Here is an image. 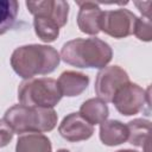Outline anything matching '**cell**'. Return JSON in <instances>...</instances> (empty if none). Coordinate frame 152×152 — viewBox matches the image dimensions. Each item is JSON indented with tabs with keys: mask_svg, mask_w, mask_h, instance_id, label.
Returning a JSON list of instances; mask_svg holds the SVG:
<instances>
[{
	"mask_svg": "<svg viewBox=\"0 0 152 152\" xmlns=\"http://www.w3.org/2000/svg\"><path fill=\"white\" fill-rule=\"evenodd\" d=\"M61 56L49 45L30 44L17 48L11 56V65L17 75L25 80L36 75L52 72L59 64Z\"/></svg>",
	"mask_w": 152,
	"mask_h": 152,
	"instance_id": "1",
	"label": "cell"
},
{
	"mask_svg": "<svg viewBox=\"0 0 152 152\" xmlns=\"http://www.w3.org/2000/svg\"><path fill=\"white\" fill-rule=\"evenodd\" d=\"M112 57V48L99 38H76L65 43L61 50V58L77 68L103 69Z\"/></svg>",
	"mask_w": 152,
	"mask_h": 152,
	"instance_id": "2",
	"label": "cell"
},
{
	"mask_svg": "<svg viewBox=\"0 0 152 152\" xmlns=\"http://www.w3.org/2000/svg\"><path fill=\"white\" fill-rule=\"evenodd\" d=\"M4 120L14 133H42L52 131L57 124V114L52 108L14 104L5 113Z\"/></svg>",
	"mask_w": 152,
	"mask_h": 152,
	"instance_id": "3",
	"label": "cell"
},
{
	"mask_svg": "<svg viewBox=\"0 0 152 152\" xmlns=\"http://www.w3.org/2000/svg\"><path fill=\"white\" fill-rule=\"evenodd\" d=\"M62 96L57 81L50 77L25 80L18 88L19 102L28 107L52 108L61 101Z\"/></svg>",
	"mask_w": 152,
	"mask_h": 152,
	"instance_id": "4",
	"label": "cell"
},
{
	"mask_svg": "<svg viewBox=\"0 0 152 152\" xmlns=\"http://www.w3.org/2000/svg\"><path fill=\"white\" fill-rule=\"evenodd\" d=\"M112 102L122 115H134L145 104H150V87L144 90L138 84L128 82L116 90Z\"/></svg>",
	"mask_w": 152,
	"mask_h": 152,
	"instance_id": "5",
	"label": "cell"
},
{
	"mask_svg": "<svg viewBox=\"0 0 152 152\" xmlns=\"http://www.w3.org/2000/svg\"><path fill=\"white\" fill-rule=\"evenodd\" d=\"M135 19L137 17L125 8L106 11L100 18V31L114 38H125L133 33Z\"/></svg>",
	"mask_w": 152,
	"mask_h": 152,
	"instance_id": "6",
	"label": "cell"
},
{
	"mask_svg": "<svg viewBox=\"0 0 152 152\" xmlns=\"http://www.w3.org/2000/svg\"><path fill=\"white\" fill-rule=\"evenodd\" d=\"M129 82L127 72L119 65L104 66L95 80V93L102 101L112 102L116 90Z\"/></svg>",
	"mask_w": 152,
	"mask_h": 152,
	"instance_id": "7",
	"label": "cell"
},
{
	"mask_svg": "<svg viewBox=\"0 0 152 152\" xmlns=\"http://www.w3.org/2000/svg\"><path fill=\"white\" fill-rule=\"evenodd\" d=\"M26 7L34 17H46L53 20L58 25V27L64 26L68 21L69 4L66 1H26Z\"/></svg>",
	"mask_w": 152,
	"mask_h": 152,
	"instance_id": "8",
	"label": "cell"
},
{
	"mask_svg": "<svg viewBox=\"0 0 152 152\" xmlns=\"http://www.w3.org/2000/svg\"><path fill=\"white\" fill-rule=\"evenodd\" d=\"M58 132L65 140L76 142L89 139L94 133V127L80 113H70L59 124Z\"/></svg>",
	"mask_w": 152,
	"mask_h": 152,
	"instance_id": "9",
	"label": "cell"
},
{
	"mask_svg": "<svg viewBox=\"0 0 152 152\" xmlns=\"http://www.w3.org/2000/svg\"><path fill=\"white\" fill-rule=\"evenodd\" d=\"M80 6L78 15H77V25L78 28L87 34H97L100 32V18L102 14L99 4L95 1H77Z\"/></svg>",
	"mask_w": 152,
	"mask_h": 152,
	"instance_id": "10",
	"label": "cell"
},
{
	"mask_svg": "<svg viewBox=\"0 0 152 152\" xmlns=\"http://www.w3.org/2000/svg\"><path fill=\"white\" fill-rule=\"evenodd\" d=\"M57 83L63 96L72 97L80 95L87 89L89 84V77L82 72L68 70L61 74Z\"/></svg>",
	"mask_w": 152,
	"mask_h": 152,
	"instance_id": "11",
	"label": "cell"
},
{
	"mask_svg": "<svg viewBox=\"0 0 152 152\" xmlns=\"http://www.w3.org/2000/svg\"><path fill=\"white\" fill-rule=\"evenodd\" d=\"M100 139L107 146H116L128 139L127 126L118 120H106L100 124Z\"/></svg>",
	"mask_w": 152,
	"mask_h": 152,
	"instance_id": "12",
	"label": "cell"
},
{
	"mask_svg": "<svg viewBox=\"0 0 152 152\" xmlns=\"http://www.w3.org/2000/svg\"><path fill=\"white\" fill-rule=\"evenodd\" d=\"M128 141L134 146H140L144 148V152H150V129L151 122L145 119H134L128 122Z\"/></svg>",
	"mask_w": 152,
	"mask_h": 152,
	"instance_id": "13",
	"label": "cell"
},
{
	"mask_svg": "<svg viewBox=\"0 0 152 152\" xmlns=\"http://www.w3.org/2000/svg\"><path fill=\"white\" fill-rule=\"evenodd\" d=\"M15 152H52V146L44 134L27 133L18 138Z\"/></svg>",
	"mask_w": 152,
	"mask_h": 152,
	"instance_id": "14",
	"label": "cell"
},
{
	"mask_svg": "<svg viewBox=\"0 0 152 152\" xmlns=\"http://www.w3.org/2000/svg\"><path fill=\"white\" fill-rule=\"evenodd\" d=\"M109 110L107 103L101 99H89L84 101L80 108V115L90 125H97L106 121Z\"/></svg>",
	"mask_w": 152,
	"mask_h": 152,
	"instance_id": "15",
	"label": "cell"
},
{
	"mask_svg": "<svg viewBox=\"0 0 152 152\" xmlns=\"http://www.w3.org/2000/svg\"><path fill=\"white\" fill-rule=\"evenodd\" d=\"M33 27L38 38L45 43H51L56 40L59 34L58 25L46 17H34Z\"/></svg>",
	"mask_w": 152,
	"mask_h": 152,
	"instance_id": "16",
	"label": "cell"
},
{
	"mask_svg": "<svg viewBox=\"0 0 152 152\" xmlns=\"http://www.w3.org/2000/svg\"><path fill=\"white\" fill-rule=\"evenodd\" d=\"M19 11L15 0H0V34L6 33L14 24Z\"/></svg>",
	"mask_w": 152,
	"mask_h": 152,
	"instance_id": "17",
	"label": "cell"
},
{
	"mask_svg": "<svg viewBox=\"0 0 152 152\" xmlns=\"http://www.w3.org/2000/svg\"><path fill=\"white\" fill-rule=\"evenodd\" d=\"M133 33L144 42H150L152 39V25L151 20L146 18H137L134 24Z\"/></svg>",
	"mask_w": 152,
	"mask_h": 152,
	"instance_id": "18",
	"label": "cell"
},
{
	"mask_svg": "<svg viewBox=\"0 0 152 152\" xmlns=\"http://www.w3.org/2000/svg\"><path fill=\"white\" fill-rule=\"evenodd\" d=\"M13 133L14 132L8 126V124L4 119H0V147H5L10 144L13 138Z\"/></svg>",
	"mask_w": 152,
	"mask_h": 152,
	"instance_id": "19",
	"label": "cell"
},
{
	"mask_svg": "<svg viewBox=\"0 0 152 152\" xmlns=\"http://www.w3.org/2000/svg\"><path fill=\"white\" fill-rule=\"evenodd\" d=\"M134 5L139 8L141 14L146 17V19L151 20V6H152L151 1H140V2H135Z\"/></svg>",
	"mask_w": 152,
	"mask_h": 152,
	"instance_id": "20",
	"label": "cell"
},
{
	"mask_svg": "<svg viewBox=\"0 0 152 152\" xmlns=\"http://www.w3.org/2000/svg\"><path fill=\"white\" fill-rule=\"evenodd\" d=\"M116 152H138V151H133V150H120V151H116Z\"/></svg>",
	"mask_w": 152,
	"mask_h": 152,
	"instance_id": "21",
	"label": "cell"
},
{
	"mask_svg": "<svg viewBox=\"0 0 152 152\" xmlns=\"http://www.w3.org/2000/svg\"><path fill=\"white\" fill-rule=\"evenodd\" d=\"M57 152H70V151H68V150H64V148H62V150H58Z\"/></svg>",
	"mask_w": 152,
	"mask_h": 152,
	"instance_id": "22",
	"label": "cell"
}]
</instances>
